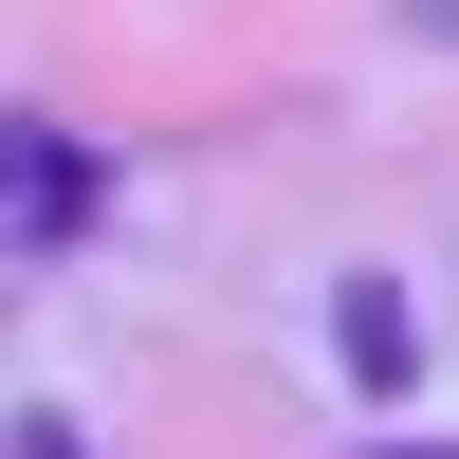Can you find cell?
Listing matches in <instances>:
<instances>
[{
	"label": "cell",
	"mask_w": 459,
	"mask_h": 459,
	"mask_svg": "<svg viewBox=\"0 0 459 459\" xmlns=\"http://www.w3.org/2000/svg\"><path fill=\"white\" fill-rule=\"evenodd\" d=\"M92 147H74V129H0V221H37V239H74V221H92Z\"/></svg>",
	"instance_id": "1"
},
{
	"label": "cell",
	"mask_w": 459,
	"mask_h": 459,
	"mask_svg": "<svg viewBox=\"0 0 459 459\" xmlns=\"http://www.w3.org/2000/svg\"><path fill=\"white\" fill-rule=\"evenodd\" d=\"M331 331H350V386H404V368H423V331H404V294H386V276L331 294Z\"/></svg>",
	"instance_id": "2"
}]
</instances>
